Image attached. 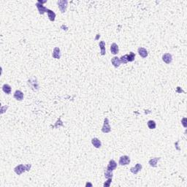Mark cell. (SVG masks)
<instances>
[{
	"mask_svg": "<svg viewBox=\"0 0 187 187\" xmlns=\"http://www.w3.org/2000/svg\"><path fill=\"white\" fill-rule=\"evenodd\" d=\"M130 163V158L128 156H122L121 157L120 159H119V164L121 166H124V165H127Z\"/></svg>",
	"mask_w": 187,
	"mask_h": 187,
	"instance_id": "4",
	"label": "cell"
},
{
	"mask_svg": "<svg viewBox=\"0 0 187 187\" xmlns=\"http://www.w3.org/2000/svg\"><path fill=\"white\" fill-rule=\"evenodd\" d=\"M111 182H112V178H107V181L105 182V183L103 184V186L105 187H109L111 186Z\"/></svg>",
	"mask_w": 187,
	"mask_h": 187,
	"instance_id": "23",
	"label": "cell"
},
{
	"mask_svg": "<svg viewBox=\"0 0 187 187\" xmlns=\"http://www.w3.org/2000/svg\"><path fill=\"white\" fill-rule=\"evenodd\" d=\"M116 167H117V163L115 162V160L111 159V160H110L109 164H108V165L107 167V170L113 172V170L116 169Z\"/></svg>",
	"mask_w": 187,
	"mask_h": 187,
	"instance_id": "7",
	"label": "cell"
},
{
	"mask_svg": "<svg viewBox=\"0 0 187 187\" xmlns=\"http://www.w3.org/2000/svg\"><path fill=\"white\" fill-rule=\"evenodd\" d=\"M38 2L39 3H40V4H44V3H45V2H47V1L45 0V1H40V0H39L38 1Z\"/></svg>",
	"mask_w": 187,
	"mask_h": 187,
	"instance_id": "24",
	"label": "cell"
},
{
	"mask_svg": "<svg viewBox=\"0 0 187 187\" xmlns=\"http://www.w3.org/2000/svg\"><path fill=\"white\" fill-rule=\"evenodd\" d=\"M113 172H111V171H109V170H106V171L105 172V177L106 178H113Z\"/></svg>",
	"mask_w": 187,
	"mask_h": 187,
	"instance_id": "21",
	"label": "cell"
},
{
	"mask_svg": "<svg viewBox=\"0 0 187 187\" xmlns=\"http://www.w3.org/2000/svg\"><path fill=\"white\" fill-rule=\"evenodd\" d=\"M120 60H121V62L123 63V64H127V63H128L127 54L122 56L120 58Z\"/></svg>",
	"mask_w": 187,
	"mask_h": 187,
	"instance_id": "22",
	"label": "cell"
},
{
	"mask_svg": "<svg viewBox=\"0 0 187 187\" xmlns=\"http://www.w3.org/2000/svg\"><path fill=\"white\" fill-rule=\"evenodd\" d=\"M111 131V127L110 126V122H109V119L107 118H105L104 120V123L102 128V132L103 133H109Z\"/></svg>",
	"mask_w": 187,
	"mask_h": 187,
	"instance_id": "3",
	"label": "cell"
},
{
	"mask_svg": "<svg viewBox=\"0 0 187 187\" xmlns=\"http://www.w3.org/2000/svg\"><path fill=\"white\" fill-rule=\"evenodd\" d=\"M162 61L166 64H170L173 61V56L169 53H165L164 55L162 56Z\"/></svg>",
	"mask_w": 187,
	"mask_h": 187,
	"instance_id": "5",
	"label": "cell"
},
{
	"mask_svg": "<svg viewBox=\"0 0 187 187\" xmlns=\"http://www.w3.org/2000/svg\"><path fill=\"white\" fill-rule=\"evenodd\" d=\"M47 13H48V16L49 18V20L51 21H54L56 18V13L53 10H50V9H48Z\"/></svg>",
	"mask_w": 187,
	"mask_h": 187,
	"instance_id": "15",
	"label": "cell"
},
{
	"mask_svg": "<svg viewBox=\"0 0 187 187\" xmlns=\"http://www.w3.org/2000/svg\"><path fill=\"white\" fill-rule=\"evenodd\" d=\"M99 46L100 50H101V55H105V53H106V51H105V43L104 41L99 42Z\"/></svg>",
	"mask_w": 187,
	"mask_h": 187,
	"instance_id": "18",
	"label": "cell"
},
{
	"mask_svg": "<svg viewBox=\"0 0 187 187\" xmlns=\"http://www.w3.org/2000/svg\"><path fill=\"white\" fill-rule=\"evenodd\" d=\"M111 63H112V64L115 67V68L119 67V66H120V64H121V60H120V58L117 57V56H114L113 58L111 59Z\"/></svg>",
	"mask_w": 187,
	"mask_h": 187,
	"instance_id": "13",
	"label": "cell"
},
{
	"mask_svg": "<svg viewBox=\"0 0 187 187\" xmlns=\"http://www.w3.org/2000/svg\"><path fill=\"white\" fill-rule=\"evenodd\" d=\"M13 97L18 101H21L24 99V93L20 90H16L13 94Z\"/></svg>",
	"mask_w": 187,
	"mask_h": 187,
	"instance_id": "6",
	"label": "cell"
},
{
	"mask_svg": "<svg viewBox=\"0 0 187 187\" xmlns=\"http://www.w3.org/2000/svg\"><path fill=\"white\" fill-rule=\"evenodd\" d=\"M111 53H113V55H116L118 54L119 52V46L116 43H113L111 46Z\"/></svg>",
	"mask_w": 187,
	"mask_h": 187,
	"instance_id": "14",
	"label": "cell"
},
{
	"mask_svg": "<svg viewBox=\"0 0 187 187\" xmlns=\"http://www.w3.org/2000/svg\"><path fill=\"white\" fill-rule=\"evenodd\" d=\"M52 56L54 59H59L61 58V51H60L59 48L58 47H56L55 48L53 49V53H52Z\"/></svg>",
	"mask_w": 187,
	"mask_h": 187,
	"instance_id": "12",
	"label": "cell"
},
{
	"mask_svg": "<svg viewBox=\"0 0 187 187\" xmlns=\"http://www.w3.org/2000/svg\"><path fill=\"white\" fill-rule=\"evenodd\" d=\"M147 125H148V127L150 129H154L156 127H157V123L156 122L154 121H152V120H150L148 121V123H147Z\"/></svg>",
	"mask_w": 187,
	"mask_h": 187,
	"instance_id": "19",
	"label": "cell"
},
{
	"mask_svg": "<svg viewBox=\"0 0 187 187\" xmlns=\"http://www.w3.org/2000/svg\"><path fill=\"white\" fill-rule=\"evenodd\" d=\"M142 169H143V166H142V165H141V164H139V163H137L135 167H131V168H130V171H131V173H132L133 174L136 175Z\"/></svg>",
	"mask_w": 187,
	"mask_h": 187,
	"instance_id": "8",
	"label": "cell"
},
{
	"mask_svg": "<svg viewBox=\"0 0 187 187\" xmlns=\"http://www.w3.org/2000/svg\"><path fill=\"white\" fill-rule=\"evenodd\" d=\"M135 59V53L133 52H130L129 54H127L128 62H132Z\"/></svg>",
	"mask_w": 187,
	"mask_h": 187,
	"instance_id": "20",
	"label": "cell"
},
{
	"mask_svg": "<svg viewBox=\"0 0 187 187\" xmlns=\"http://www.w3.org/2000/svg\"><path fill=\"white\" fill-rule=\"evenodd\" d=\"M91 143L96 149H100L102 146V143L99 139H98L97 137H93L91 140Z\"/></svg>",
	"mask_w": 187,
	"mask_h": 187,
	"instance_id": "11",
	"label": "cell"
},
{
	"mask_svg": "<svg viewBox=\"0 0 187 187\" xmlns=\"http://www.w3.org/2000/svg\"><path fill=\"white\" fill-rule=\"evenodd\" d=\"M137 52H138V54L142 57V58H146L148 55H149V53H148V51L144 48H142V47H140L138 49H137Z\"/></svg>",
	"mask_w": 187,
	"mask_h": 187,
	"instance_id": "10",
	"label": "cell"
},
{
	"mask_svg": "<svg viewBox=\"0 0 187 187\" xmlns=\"http://www.w3.org/2000/svg\"><path fill=\"white\" fill-rule=\"evenodd\" d=\"M57 4H58V7L59 8L61 13H64L66 12L67 4H68V1H67V0H59L57 2Z\"/></svg>",
	"mask_w": 187,
	"mask_h": 187,
	"instance_id": "2",
	"label": "cell"
},
{
	"mask_svg": "<svg viewBox=\"0 0 187 187\" xmlns=\"http://www.w3.org/2000/svg\"><path fill=\"white\" fill-rule=\"evenodd\" d=\"M160 159V158H153V159H150L149 160V165L151 167H157V162Z\"/></svg>",
	"mask_w": 187,
	"mask_h": 187,
	"instance_id": "16",
	"label": "cell"
},
{
	"mask_svg": "<svg viewBox=\"0 0 187 187\" xmlns=\"http://www.w3.org/2000/svg\"><path fill=\"white\" fill-rule=\"evenodd\" d=\"M36 6H37V8L38 10L39 13L40 15H43L45 13H47V10H48V8H46L43 4H40L39 2H37L36 3Z\"/></svg>",
	"mask_w": 187,
	"mask_h": 187,
	"instance_id": "9",
	"label": "cell"
},
{
	"mask_svg": "<svg viewBox=\"0 0 187 187\" xmlns=\"http://www.w3.org/2000/svg\"><path fill=\"white\" fill-rule=\"evenodd\" d=\"M31 167H32V165H30V164L26 165H19L16 166V167H15L14 171H15V173L18 175H21L23 173H24L26 171H29Z\"/></svg>",
	"mask_w": 187,
	"mask_h": 187,
	"instance_id": "1",
	"label": "cell"
},
{
	"mask_svg": "<svg viewBox=\"0 0 187 187\" xmlns=\"http://www.w3.org/2000/svg\"><path fill=\"white\" fill-rule=\"evenodd\" d=\"M2 91L5 93H7V94H10L11 93V91H12L11 86L9 84H4L3 86H2Z\"/></svg>",
	"mask_w": 187,
	"mask_h": 187,
	"instance_id": "17",
	"label": "cell"
}]
</instances>
